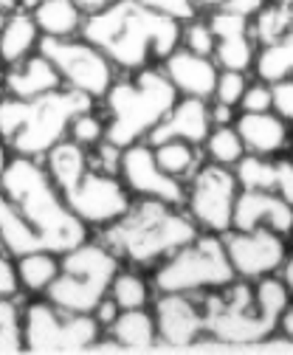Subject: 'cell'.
I'll use <instances>...</instances> for the list:
<instances>
[{"instance_id": "cell-1", "label": "cell", "mask_w": 293, "mask_h": 355, "mask_svg": "<svg viewBox=\"0 0 293 355\" xmlns=\"http://www.w3.org/2000/svg\"><path fill=\"white\" fill-rule=\"evenodd\" d=\"M181 26L184 23L147 9L139 0H116L85 17L82 37L105 51L118 73H133L172 54L181 46Z\"/></svg>"}, {"instance_id": "cell-2", "label": "cell", "mask_w": 293, "mask_h": 355, "mask_svg": "<svg viewBox=\"0 0 293 355\" xmlns=\"http://www.w3.org/2000/svg\"><path fill=\"white\" fill-rule=\"evenodd\" d=\"M197 234L200 229L184 211V206L136 198L116 223L102 229L99 240H105L116 257L121 262H130L133 268H155Z\"/></svg>"}, {"instance_id": "cell-3", "label": "cell", "mask_w": 293, "mask_h": 355, "mask_svg": "<svg viewBox=\"0 0 293 355\" xmlns=\"http://www.w3.org/2000/svg\"><path fill=\"white\" fill-rule=\"evenodd\" d=\"M0 192L23 211L48 251L62 254L91 237V229L68 209L62 192L54 187L39 158L12 155L0 178Z\"/></svg>"}, {"instance_id": "cell-4", "label": "cell", "mask_w": 293, "mask_h": 355, "mask_svg": "<svg viewBox=\"0 0 293 355\" xmlns=\"http://www.w3.org/2000/svg\"><path fill=\"white\" fill-rule=\"evenodd\" d=\"M96 105V99L71 91L65 85L34 99L0 96V141L12 155L43 158L57 141L68 139L73 116Z\"/></svg>"}, {"instance_id": "cell-5", "label": "cell", "mask_w": 293, "mask_h": 355, "mask_svg": "<svg viewBox=\"0 0 293 355\" xmlns=\"http://www.w3.org/2000/svg\"><path fill=\"white\" fill-rule=\"evenodd\" d=\"M175 99L178 94L172 82L158 65L116 76L107 94L99 99L105 116V141L121 150L136 141H147Z\"/></svg>"}, {"instance_id": "cell-6", "label": "cell", "mask_w": 293, "mask_h": 355, "mask_svg": "<svg viewBox=\"0 0 293 355\" xmlns=\"http://www.w3.org/2000/svg\"><path fill=\"white\" fill-rule=\"evenodd\" d=\"M121 259L105 240H85L60 254V274L46 291V299L71 313H94L107 296Z\"/></svg>"}, {"instance_id": "cell-7", "label": "cell", "mask_w": 293, "mask_h": 355, "mask_svg": "<svg viewBox=\"0 0 293 355\" xmlns=\"http://www.w3.org/2000/svg\"><path fill=\"white\" fill-rule=\"evenodd\" d=\"M234 279L237 277L229 262L223 237L206 232L155 265L152 288L158 293H192L195 296V293H208V291H226V285H231Z\"/></svg>"}, {"instance_id": "cell-8", "label": "cell", "mask_w": 293, "mask_h": 355, "mask_svg": "<svg viewBox=\"0 0 293 355\" xmlns=\"http://www.w3.org/2000/svg\"><path fill=\"white\" fill-rule=\"evenodd\" d=\"M226 296L217 291H208V296L200 302L203 310V333L217 338L223 347H248L268 341L279 322L265 316L254 302V285L240 282L226 285Z\"/></svg>"}, {"instance_id": "cell-9", "label": "cell", "mask_w": 293, "mask_h": 355, "mask_svg": "<svg viewBox=\"0 0 293 355\" xmlns=\"http://www.w3.org/2000/svg\"><path fill=\"white\" fill-rule=\"evenodd\" d=\"M23 349L28 352H91L105 327L91 313H71L46 296L28 302L20 313Z\"/></svg>"}, {"instance_id": "cell-10", "label": "cell", "mask_w": 293, "mask_h": 355, "mask_svg": "<svg viewBox=\"0 0 293 355\" xmlns=\"http://www.w3.org/2000/svg\"><path fill=\"white\" fill-rule=\"evenodd\" d=\"M37 51L51 60V65L60 71L65 87L85 94L96 102L107 94V87L118 76L116 65L105 57V51H99L94 42L85 40L82 34H76V37H43Z\"/></svg>"}, {"instance_id": "cell-11", "label": "cell", "mask_w": 293, "mask_h": 355, "mask_svg": "<svg viewBox=\"0 0 293 355\" xmlns=\"http://www.w3.org/2000/svg\"><path fill=\"white\" fill-rule=\"evenodd\" d=\"M240 195V184L231 166L203 164L189 181L184 192V211L195 220V226L208 234H229L234 200Z\"/></svg>"}, {"instance_id": "cell-12", "label": "cell", "mask_w": 293, "mask_h": 355, "mask_svg": "<svg viewBox=\"0 0 293 355\" xmlns=\"http://www.w3.org/2000/svg\"><path fill=\"white\" fill-rule=\"evenodd\" d=\"M62 198L88 229H105L116 223L133 203V195L121 184V178L96 166H88V172L73 187H68Z\"/></svg>"}, {"instance_id": "cell-13", "label": "cell", "mask_w": 293, "mask_h": 355, "mask_svg": "<svg viewBox=\"0 0 293 355\" xmlns=\"http://www.w3.org/2000/svg\"><path fill=\"white\" fill-rule=\"evenodd\" d=\"M223 245H226L229 262L234 268V277H240L245 282H257L263 277L276 274L285 254H287L285 237L265 226L248 229V232L231 229L229 234H223Z\"/></svg>"}, {"instance_id": "cell-14", "label": "cell", "mask_w": 293, "mask_h": 355, "mask_svg": "<svg viewBox=\"0 0 293 355\" xmlns=\"http://www.w3.org/2000/svg\"><path fill=\"white\" fill-rule=\"evenodd\" d=\"M118 178L127 187L133 198H150V200H163L172 206H184V192L186 184L175 181L172 175H166L152 153L150 141H136L121 150L118 158Z\"/></svg>"}, {"instance_id": "cell-15", "label": "cell", "mask_w": 293, "mask_h": 355, "mask_svg": "<svg viewBox=\"0 0 293 355\" xmlns=\"http://www.w3.org/2000/svg\"><path fill=\"white\" fill-rule=\"evenodd\" d=\"M158 344L172 349H189L203 336V310L192 302V293H158L150 304Z\"/></svg>"}, {"instance_id": "cell-16", "label": "cell", "mask_w": 293, "mask_h": 355, "mask_svg": "<svg viewBox=\"0 0 293 355\" xmlns=\"http://www.w3.org/2000/svg\"><path fill=\"white\" fill-rule=\"evenodd\" d=\"M206 23L215 34L212 60L217 62V68H226V71H251L254 68L260 46L254 40V31H251V17L215 9V12H208Z\"/></svg>"}, {"instance_id": "cell-17", "label": "cell", "mask_w": 293, "mask_h": 355, "mask_svg": "<svg viewBox=\"0 0 293 355\" xmlns=\"http://www.w3.org/2000/svg\"><path fill=\"white\" fill-rule=\"evenodd\" d=\"M274 229L276 234L287 237L293 232V206L285 203L276 192L265 189H240L234 200V217H231V229L248 232V229Z\"/></svg>"}, {"instance_id": "cell-18", "label": "cell", "mask_w": 293, "mask_h": 355, "mask_svg": "<svg viewBox=\"0 0 293 355\" xmlns=\"http://www.w3.org/2000/svg\"><path fill=\"white\" fill-rule=\"evenodd\" d=\"M161 71L172 82L178 96H195V99L212 102L217 73H220V68L212 57H203V54H195V51L178 46L172 54H166L161 60Z\"/></svg>"}, {"instance_id": "cell-19", "label": "cell", "mask_w": 293, "mask_h": 355, "mask_svg": "<svg viewBox=\"0 0 293 355\" xmlns=\"http://www.w3.org/2000/svg\"><path fill=\"white\" fill-rule=\"evenodd\" d=\"M212 107L208 99H195V96H178L175 105L161 119V124L147 136L150 144H161L170 139H181L189 144H203L206 136L212 132Z\"/></svg>"}, {"instance_id": "cell-20", "label": "cell", "mask_w": 293, "mask_h": 355, "mask_svg": "<svg viewBox=\"0 0 293 355\" xmlns=\"http://www.w3.org/2000/svg\"><path fill=\"white\" fill-rule=\"evenodd\" d=\"M0 85H3V96L34 99V96H43V94H51L57 87H62V76L51 65L48 57L34 51L20 62L6 65L3 76H0Z\"/></svg>"}, {"instance_id": "cell-21", "label": "cell", "mask_w": 293, "mask_h": 355, "mask_svg": "<svg viewBox=\"0 0 293 355\" xmlns=\"http://www.w3.org/2000/svg\"><path fill=\"white\" fill-rule=\"evenodd\" d=\"M234 130L245 147V153L251 155H276L287 147L290 141V130L287 121H282L274 110L265 113H240L234 119Z\"/></svg>"}, {"instance_id": "cell-22", "label": "cell", "mask_w": 293, "mask_h": 355, "mask_svg": "<svg viewBox=\"0 0 293 355\" xmlns=\"http://www.w3.org/2000/svg\"><path fill=\"white\" fill-rule=\"evenodd\" d=\"M105 330L121 347V352H147L158 347V330L150 307L118 310V316Z\"/></svg>"}, {"instance_id": "cell-23", "label": "cell", "mask_w": 293, "mask_h": 355, "mask_svg": "<svg viewBox=\"0 0 293 355\" xmlns=\"http://www.w3.org/2000/svg\"><path fill=\"white\" fill-rule=\"evenodd\" d=\"M39 40H43V34H39L31 12L17 9L6 15L0 23V65H15L26 60L28 54L37 51Z\"/></svg>"}, {"instance_id": "cell-24", "label": "cell", "mask_w": 293, "mask_h": 355, "mask_svg": "<svg viewBox=\"0 0 293 355\" xmlns=\"http://www.w3.org/2000/svg\"><path fill=\"white\" fill-rule=\"evenodd\" d=\"M39 161H43L48 178L54 181V187L60 192H65L68 187H73L79 178L88 172V166H91V150H85L82 144H76L71 139H62Z\"/></svg>"}, {"instance_id": "cell-25", "label": "cell", "mask_w": 293, "mask_h": 355, "mask_svg": "<svg viewBox=\"0 0 293 355\" xmlns=\"http://www.w3.org/2000/svg\"><path fill=\"white\" fill-rule=\"evenodd\" d=\"M43 248V240L34 232V226L23 217V211L0 192V251L6 257H23L28 251Z\"/></svg>"}, {"instance_id": "cell-26", "label": "cell", "mask_w": 293, "mask_h": 355, "mask_svg": "<svg viewBox=\"0 0 293 355\" xmlns=\"http://www.w3.org/2000/svg\"><path fill=\"white\" fill-rule=\"evenodd\" d=\"M15 274H17L20 291L31 296H46L48 285L60 274V254L48 248H37L23 257H15Z\"/></svg>"}, {"instance_id": "cell-27", "label": "cell", "mask_w": 293, "mask_h": 355, "mask_svg": "<svg viewBox=\"0 0 293 355\" xmlns=\"http://www.w3.org/2000/svg\"><path fill=\"white\" fill-rule=\"evenodd\" d=\"M31 17L43 37H76L85 26V12L73 0H43L31 9Z\"/></svg>"}, {"instance_id": "cell-28", "label": "cell", "mask_w": 293, "mask_h": 355, "mask_svg": "<svg viewBox=\"0 0 293 355\" xmlns=\"http://www.w3.org/2000/svg\"><path fill=\"white\" fill-rule=\"evenodd\" d=\"M152 153H155L158 166L166 175H172L175 181H181V184H186L189 178L203 166L200 144H189V141H181V139H170V141L152 144Z\"/></svg>"}, {"instance_id": "cell-29", "label": "cell", "mask_w": 293, "mask_h": 355, "mask_svg": "<svg viewBox=\"0 0 293 355\" xmlns=\"http://www.w3.org/2000/svg\"><path fill=\"white\" fill-rule=\"evenodd\" d=\"M254 71L263 82H276L285 76H293V23L268 46L257 49Z\"/></svg>"}, {"instance_id": "cell-30", "label": "cell", "mask_w": 293, "mask_h": 355, "mask_svg": "<svg viewBox=\"0 0 293 355\" xmlns=\"http://www.w3.org/2000/svg\"><path fill=\"white\" fill-rule=\"evenodd\" d=\"M152 282L139 268H118V274L110 282L107 296L118 304V310H133V307H150L152 304Z\"/></svg>"}, {"instance_id": "cell-31", "label": "cell", "mask_w": 293, "mask_h": 355, "mask_svg": "<svg viewBox=\"0 0 293 355\" xmlns=\"http://www.w3.org/2000/svg\"><path fill=\"white\" fill-rule=\"evenodd\" d=\"M200 147H203L206 158L212 161V164L231 166V169H234V164L245 155V147H242V141H240V136H237L234 124H215L212 132H208L206 141H203Z\"/></svg>"}, {"instance_id": "cell-32", "label": "cell", "mask_w": 293, "mask_h": 355, "mask_svg": "<svg viewBox=\"0 0 293 355\" xmlns=\"http://www.w3.org/2000/svg\"><path fill=\"white\" fill-rule=\"evenodd\" d=\"M234 175L240 189H265L274 192V178H276V164L265 155H251L245 153L234 164Z\"/></svg>"}, {"instance_id": "cell-33", "label": "cell", "mask_w": 293, "mask_h": 355, "mask_svg": "<svg viewBox=\"0 0 293 355\" xmlns=\"http://www.w3.org/2000/svg\"><path fill=\"white\" fill-rule=\"evenodd\" d=\"M68 139L76 141V144H82L85 150L102 144V141H105V116H102L96 107L73 116V121H71V127H68Z\"/></svg>"}, {"instance_id": "cell-34", "label": "cell", "mask_w": 293, "mask_h": 355, "mask_svg": "<svg viewBox=\"0 0 293 355\" xmlns=\"http://www.w3.org/2000/svg\"><path fill=\"white\" fill-rule=\"evenodd\" d=\"M245 87H248V76H245V71H226V68H220L212 102L237 110V107H240V99H242V94H245Z\"/></svg>"}, {"instance_id": "cell-35", "label": "cell", "mask_w": 293, "mask_h": 355, "mask_svg": "<svg viewBox=\"0 0 293 355\" xmlns=\"http://www.w3.org/2000/svg\"><path fill=\"white\" fill-rule=\"evenodd\" d=\"M181 46L195 51V54H203V57H212L215 54V34L208 28L206 20H189L181 26Z\"/></svg>"}, {"instance_id": "cell-36", "label": "cell", "mask_w": 293, "mask_h": 355, "mask_svg": "<svg viewBox=\"0 0 293 355\" xmlns=\"http://www.w3.org/2000/svg\"><path fill=\"white\" fill-rule=\"evenodd\" d=\"M139 3H144L147 9L163 15V17H172L178 23H189L197 17V3L195 0H139Z\"/></svg>"}, {"instance_id": "cell-37", "label": "cell", "mask_w": 293, "mask_h": 355, "mask_svg": "<svg viewBox=\"0 0 293 355\" xmlns=\"http://www.w3.org/2000/svg\"><path fill=\"white\" fill-rule=\"evenodd\" d=\"M271 110L282 121L293 124V76L271 82Z\"/></svg>"}, {"instance_id": "cell-38", "label": "cell", "mask_w": 293, "mask_h": 355, "mask_svg": "<svg viewBox=\"0 0 293 355\" xmlns=\"http://www.w3.org/2000/svg\"><path fill=\"white\" fill-rule=\"evenodd\" d=\"M197 3V12L206 9V12H215V9H223V12H234V15H242V17H254L257 12H263V6L268 0H195Z\"/></svg>"}, {"instance_id": "cell-39", "label": "cell", "mask_w": 293, "mask_h": 355, "mask_svg": "<svg viewBox=\"0 0 293 355\" xmlns=\"http://www.w3.org/2000/svg\"><path fill=\"white\" fill-rule=\"evenodd\" d=\"M240 110L242 113H265V110H271V82H263V79H257L254 85L248 82L245 94L240 99Z\"/></svg>"}, {"instance_id": "cell-40", "label": "cell", "mask_w": 293, "mask_h": 355, "mask_svg": "<svg viewBox=\"0 0 293 355\" xmlns=\"http://www.w3.org/2000/svg\"><path fill=\"white\" fill-rule=\"evenodd\" d=\"M276 178H274V192L293 206V161L290 158H274Z\"/></svg>"}, {"instance_id": "cell-41", "label": "cell", "mask_w": 293, "mask_h": 355, "mask_svg": "<svg viewBox=\"0 0 293 355\" xmlns=\"http://www.w3.org/2000/svg\"><path fill=\"white\" fill-rule=\"evenodd\" d=\"M20 285H17V274H15V259L0 251V299L6 296H17Z\"/></svg>"}, {"instance_id": "cell-42", "label": "cell", "mask_w": 293, "mask_h": 355, "mask_svg": "<svg viewBox=\"0 0 293 355\" xmlns=\"http://www.w3.org/2000/svg\"><path fill=\"white\" fill-rule=\"evenodd\" d=\"M15 299H17V296H6V299H0V324L9 322V319H20L23 307H20Z\"/></svg>"}, {"instance_id": "cell-43", "label": "cell", "mask_w": 293, "mask_h": 355, "mask_svg": "<svg viewBox=\"0 0 293 355\" xmlns=\"http://www.w3.org/2000/svg\"><path fill=\"white\" fill-rule=\"evenodd\" d=\"M279 279H282V285L287 288V293L293 296V254H285V259H282V265H279Z\"/></svg>"}, {"instance_id": "cell-44", "label": "cell", "mask_w": 293, "mask_h": 355, "mask_svg": "<svg viewBox=\"0 0 293 355\" xmlns=\"http://www.w3.org/2000/svg\"><path fill=\"white\" fill-rule=\"evenodd\" d=\"M73 3L85 12V17H88V15H96V12L107 9L110 3H116V0H73Z\"/></svg>"}, {"instance_id": "cell-45", "label": "cell", "mask_w": 293, "mask_h": 355, "mask_svg": "<svg viewBox=\"0 0 293 355\" xmlns=\"http://www.w3.org/2000/svg\"><path fill=\"white\" fill-rule=\"evenodd\" d=\"M276 330H282V336L293 344V307H290V304L282 310V316H279V327H276Z\"/></svg>"}, {"instance_id": "cell-46", "label": "cell", "mask_w": 293, "mask_h": 355, "mask_svg": "<svg viewBox=\"0 0 293 355\" xmlns=\"http://www.w3.org/2000/svg\"><path fill=\"white\" fill-rule=\"evenodd\" d=\"M9 158H12V153H9V147L0 141V178H3V172H6V166H9Z\"/></svg>"}, {"instance_id": "cell-47", "label": "cell", "mask_w": 293, "mask_h": 355, "mask_svg": "<svg viewBox=\"0 0 293 355\" xmlns=\"http://www.w3.org/2000/svg\"><path fill=\"white\" fill-rule=\"evenodd\" d=\"M20 9V0H0V15H12Z\"/></svg>"}, {"instance_id": "cell-48", "label": "cell", "mask_w": 293, "mask_h": 355, "mask_svg": "<svg viewBox=\"0 0 293 355\" xmlns=\"http://www.w3.org/2000/svg\"><path fill=\"white\" fill-rule=\"evenodd\" d=\"M37 3H43V0H20V9H23V12H31Z\"/></svg>"}, {"instance_id": "cell-49", "label": "cell", "mask_w": 293, "mask_h": 355, "mask_svg": "<svg viewBox=\"0 0 293 355\" xmlns=\"http://www.w3.org/2000/svg\"><path fill=\"white\" fill-rule=\"evenodd\" d=\"M0 96H3V85H0Z\"/></svg>"}, {"instance_id": "cell-50", "label": "cell", "mask_w": 293, "mask_h": 355, "mask_svg": "<svg viewBox=\"0 0 293 355\" xmlns=\"http://www.w3.org/2000/svg\"><path fill=\"white\" fill-rule=\"evenodd\" d=\"M3 17H6V15H0V23H3Z\"/></svg>"}]
</instances>
